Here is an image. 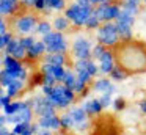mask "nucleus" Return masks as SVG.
<instances>
[{"mask_svg": "<svg viewBox=\"0 0 146 135\" xmlns=\"http://www.w3.org/2000/svg\"><path fill=\"white\" fill-rule=\"evenodd\" d=\"M58 135H66V134H58Z\"/></svg>", "mask_w": 146, "mask_h": 135, "instance_id": "nucleus-54", "label": "nucleus"}, {"mask_svg": "<svg viewBox=\"0 0 146 135\" xmlns=\"http://www.w3.org/2000/svg\"><path fill=\"white\" fill-rule=\"evenodd\" d=\"M68 8L66 0H52L50 2V9L52 11H64Z\"/></svg>", "mask_w": 146, "mask_h": 135, "instance_id": "nucleus-36", "label": "nucleus"}, {"mask_svg": "<svg viewBox=\"0 0 146 135\" xmlns=\"http://www.w3.org/2000/svg\"><path fill=\"white\" fill-rule=\"evenodd\" d=\"M54 31V25L47 21H41L38 24V28H36V35H41V36H46L47 33Z\"/></svg>", "mask_w": 146, "mask_h": 135, "instance_id": "nucleus-32", "label": "nucleus"}, {"mask_svg": "<svg viewBox=\"0 0 146 135\" xmlns=\"http://www.w3.org/2000/svg\"><path fill=\"white\" fill-rule=\"evenodd\" d=\"M76 72H77V78L82 80V82H85L86 85L93 80V75L88 72V69H79V71H76Z\"/></svg>", "mask_w": 146, "mask_h": 135, "instance_id": "nucleus-34", "label": "nucleus"}, {"mask_svg": "<svg viewBox=\"0 0 146 135\" xmlns=\"http://www.w3.org/2000/svg\"><path fill=\"white\" fill-rule=\"evenodd\" d=\"M44 63H52V65H60L64 66L68 63L66 53H46Z\"/></svg>", "mask_w": 146, "mask_h": 135, "instance_id": "nucleus-22", "label": "nucleus"}, {"mask_svg": "<svg viewBox=\"0 0 146 135\" xmlns=\"http://www.w3.org/2000/svg\"><path fill=\"white\" fill-rule=\"evenodd\" d=\"M50 2L52 0H36L35 9L36 11H50Z\"/></svg>", "mask_w": 146, "mask_h": 135, "instance_id": "nucleus-37", "label": "nucleus"}, {"mask_svg": "<svg viewBox=\"0 0 146 135\" xmlns=\"http://www.w3.org/2000/svg\"><path fill=\"white\" fill-rule=\"evenodd\" d=\"M116 66V55H115V50L111 49H107L102 57L99 58V68H101V72L102 74H108L113 71V68Z\"/></svg>", "mask_w": 146, "mask_h": 135, "instance_id": "nucleus-11", "label": "nucleus"}, {"mask_svg": "<svg viewBox=\"0 0 146 135\" xmlns=\"http://www.w3.org/2000/svg\"><path fill=\"white\" fill-rule=\"evenodd\" d=\"M60 121H61V130H71V129L76 127V121H74L72 116L69 115V112L64 113V115H61Z\"/></svg>", "mask_w": 146, "mask_h": 135, "instance_id": "nucleus-27", "label": "nucleus"}, {"mask_svg": "<svg viewBox=\"0 0 146 135\" xmlns=\"http://www.w3.org/2000/svg\"><path fill=\"white\" fill-rule=\"evenodd\" d=\"M77 93L72 88H68L64 83H57L52 88V93L49 94V99L57 108H68L76 100Z\"/></svg>", "mask_w": 146, "mask_h": 135, "instance_id": "nucleus-2", "label": "nucleus"}, {"mask_svg": "<svg viewBox=\"0 0 146 135\" xmlns=\"http://www.w3.org/2000/svg\"><path fill=\"white\" fill-rule=\"evenodd\" d=\"M93 88H94V91L102 93V94H113L116 91V86L108 78H98L94 82V85H93Z\"/></svg>", "mask_w": 146, "mask_h": 135, "instance_id": "nucleus-17", "label": "nucleus"}, {"mask_svg": "<svg viewBox=\"0 0 146 135\" xmlns=\"http://www.w3.org/2000/svg\"><path fill=\"white\" fill-rule=\"evenodd\" d=\"M29 100H14V102L8 104L7 107L3 108V113L5 115H16V113H19L22 108H25V107H29Z\"/></svg>", "mask_w": 146, "mask_h": 135, "instance_id": "nucleus-19", "label": "nucleus"}, {"mask_svg": "<svg viewBox=\"0 0 146 135\" xmlns=\"http://www.w3.org/2000/svg\"><path fill=\"white\" fill-rule=\"evenodd\" d=\"M69 115L72 116V119L76 121V124H82V122L88 121V113L83 107H72L69 110Z\"/></svg>", "mask_w": 146, "mask_h": 135, "instance_id": "nucleus-20", "label": "nucleus"}, {"mask_svg": "<svg viewBox=\"0 0 146 135\" xmlns=\"http://www.w3.org/2000/svg\"><path fill=\"white\" fill-rule=\"evenodd\" d=\"M30 107L33 108V113L38 116H49V115H57V107L50 102L47 96H35L29 100Z\"/></svg>", "mask_w": 146, "mask_h": 135, "instance_id": "nucleus-6", "label": "nucleus"}, {"mask_svg": "<svg viewBox=\"0 0 146 135\" xmlns=\"http://www.w3.org/2000/svg\"><path fill=\"white\" fill-rule=\"evenodd\" d=\"M76 82H77V72L68 69V72H66V75H64V78H63V82H61V83H64L68 88H72V90H74Z\"/></svg>", "mask_w": 146, "mask_h": 135, "instance_id": "nucleus-31", "label": "nucleus"}, {"mask_svg": "<svg viewBox=\"0 0 146 135\" xmlns=\"http://www.w3.org/2000/svg\"><path fill=\"white\" fill-rule=\"evenodd\" d=\"M41 41L47 47V53H66L69 50L68 41L61 31H57V30L50 31L46 36H42Z\"/></svg>", "mask_w": 146, "mask_h": 135, "instance_id": "nucleus-5", "label": "nucleus"}, {"mask_svg": "<svg viewBox=\"0 0 146 135\" xmlns=\"http://www.w3.org/2000/svg\"><path fill=\"white\" fill-rule=\"evenodd\" d=\"M140 112L146 115V99H143L141 102H140Z\"/></svg>", "mask_w": 146, "mask_h": 135, "instance_id": "nucleus-50", "label": "nucleus"}, {"mask_svg": "<svg viewBox=\"0 0 146 135\" xmlns=\"http://www.w3.org/2000/svg\"><path fill=\"white\" fill-rule=\"evenodd\" d=\"M54 30H57V31H66L68 28H69V25H71V21L66 17V16H57V17L54 19Z\"/></svg>", "mask_w": 146, "mask_h": 135, "instance_id": "nucleus-23", "label": "nucleus"}, {"mask_svg": "<svg viewBox=\"0 0 146 135\" xmlns=\"http://www.w3.org/2000/svg\"><path fill=\"white\" fill-rule=\"evenodd\" d=\"M101 19L98 17V14H96V11L91 13V16L88 17V21H86V25L85 28H88V30H98L99 27H101Z\"/></svg>", "mask_w": 146, "mask_h": 135, "instance_id": "nucleus-30", "label": "nucleus"}, {"mask_svg": "<svg viewBox=\"0 0 146 135\" xmlns=\"http://www.w3.org/2000/svg\"><path fill=\"white\" fill-rule=\"evenodd\" d=\"M38 122L46 130H61V121H60V116H57V115L39 116Z\"/></svg>", "mask_w": 146, "mask_h": 135, "instance_id": "nucleus-15", "label": "nucleus"}, {"mask_svg": "<svg viewBox=\"0 0 146 135\" xmlns=\"http://www.w3.org/2000/svg\"><path fill=\"white\" fill-rule=\"evenodd\" d=\"M3 52H5V55H11L16 60H21V61L27 58V49L21 44L19 38H13V41L8 44L7 49H5Z\"/></svg>", "mask_w": 146, "mask_h": 135, "instance_id": "nucleus-12", "label": "nucleus"}, {"mask_svg": "<svg viewBox=\"0 0 146 135\" xmlns=\"http://www.w3.org/2000/svg\"><path fill=\"white\" fill-rule=\"evenodd\" d=\"M22 90H24V80L16 78L13 83H10L7 88H5V93H7L10 97H16V96H19V94H21V91H22Z\"/></svg>", "mask_w": 146, "mask_h": 135, "instance_id": "nucleus-21", "label": "nucleus"}, {"mask_svg": "<svg viewBox=\"0 0 146 135\" xmlns=\"http://www.w3.org/2000/svg\"><path fill=\"white\" fill-rule=\"evenodd\" d=\"M116 49L118 50H115V55L118 65L127 72L141 71L146 68V47L133 44L132 41H123V44H119Z\"/></svg>", "mask_w": 146, "mask_h": 135, "instance_id": "nucleus-1", "label": "nucleus"}, {"mask_svg": "<svg viewBox=\"0 0 146 135\" xmlns=\"http://www.w3.org/2000/svg\"><path fill=\"white\" fill-rule=\"evenodd\" d=\"M8 104H11V97L7 93H2V96H0V105H2V108H5Z\"/></svg>", "mask_w": 146, "mask_h": 135, "instance_id": "nucleus-44", "label": "nucleus"}, {"mask_svg": "<svg viewBox=\"0 0 146 135\" xmlns=\"http://www.w3.org/2000/svg\"><path fill=\"white\" fill-rule=\"evenodd\" d=\"M11 132L7 129V126H0V135H10Z\"/></svg>", "mask_w": 146, "mask_h": 135, "instance_id": "nucleus-49", "label": "nucleus"}, {"mask_svg": "<svg viewBox=\"0 0 146 135\" xmlns=\"http://www.w3.org/2000/svg\"><path fill=\"white\" fill-rule=\"evenodd\" d=\"M113 108H115V112L124 110L126 108V99H124V97H116V99H113Z\"/></svg>", "mask_w": 146, "mask_h": 135, "instance_id": "nucleus-40", "label": "nucleus"}, {"mask_svg": "<svg viewBox=\"0 0 146 135\" xmlns=\"http://www.w3.org/2000/svg\"><path fill=\"white\" fill-rule=\"evenodd\" d=\"M16 80V78L13 77V75L10 74L8 71H5V69H2V72H0V83H2V86L7 88L10 83H13V82Z\"/></svg>", "mask_w": 146, "mask_h": 135, "instance_id": "nucleus-33", "label": "nucleus"}, {"mask_svg": "<svg viewBox=\"0 0 146 135\" xmlns=\"http://www.w3.org/2000/svg\"><path fill=\"white\" fill-rule=\"evenodd\" d=\"M99 100H101V104H102V107H104V108H108L110 105H113L111 94H102V96L99 97Z\"/></svg>", "mask_w": 146, "mask_h": 135, "instance_id": "nucleus-41", "label": "nucleus"}, {"mask_svg": "<svg viewBox=\"0 0 146 135\" xmlns=\"http://www.w3.org/2000/svg\"><path fill=\"white\" fill-rule=\"evenodd\" d=\"M11 132L16 135H35L32 129V122H19V124L14 126Z\"/></svg>", "mask_w": 146, "mask_h": 135, "instance_id": "nucleus-24", "label": "nucleus"}, {"mask_svg": "<svg viewBox=\"0 0 146 135\" xmlns=\"http://www.w3.org/2000/svg\"><path fill=\"white\" fill-rule=\"evenodd\" d=\"M10 135H16V134H13V132H11V134H10Z\"/></svg>", "mask_w": 146, "mask_h": 135, "instance_id": "nucleus-53", "label": "nucleus"}, {"mask_svg": "<svg viewBox=\"0 0 146 135\" xmlns=\"http://www.w3.org/2000/svg\"><path fill=\"white\" fill-rule=\"evenodd\" d=\"M2 66H3L5 71H8L14 78L25 80V78L29 77V74H27L24 65L21 63V60H16L11 55H3V58H2Z\"/></svg>", "mask_w": 146, "mask_h": 135, "instance_id": "nucleus-8", "label": "nucleus"}, {"mask_svg": "<svg viewBox=\"0 0 146 135\" xmlns=\"http://www.w3.org/2000/svg\"><path fill=\"white\" fill-rule=\"evenodd\" d=\"M38 19H36V16L33 14H21L16 17V21H14V28H16L17 33L21 35H35L36 33V28H38Z\"/></svg>", "mask_w": 146, "mask_h": 135, "instance_id": "nucleus-7", "label": "nucleus"}, {"mask_svg": "<svg viewBox=\"0 0 146 135\" xmlns=\"http://www.w3.org/2000/svg\"><path fill=\"white\" fill-rule=\"evenodd\" d=\"M140 3H141V0H127V2H123V8L127 9V11H130L133 16L137 14V13L140 11Z\"/></svg>", "mask_w": 146, "mask_h": 135, "instance_id": "nucleus-29", "label": "nucleus"}, {"mask_svg": "<svg viewBox=\"0 0 146 135\" xmlns=\"http://www.w3.org/2000/svg\"><path fill=\"white\" fill-rule=\"evenodd\" d=\"M85 90H86V83H85V82H82V80H79V78H77L76 86H74V91H76L77 94H82Z\"/></svg>", "mask_w": 146, "mask_h": 135, "instance_id": "nucleus-43", "label": "nucleus"}, {"mask_svg": "<svg viewBox=\"0 0 146 135\" xmlns=\"http://www.w3.org/2000/svg\"><path fill=\"white\" fill-rule=\"evenodd\" d=\"M93 11H94V6H80L79 3L74 2L72 5H69L64 9V16L76 27H85L86 21H88V17L91 16Z\"/></svg>", "mask_w": 146, "mask_h": 135, "instance_id": "nucleus-4", "label": "nucleus"}, {"mask_svg": "<svg viewBox=\"0 0 146 135\" xmlns=\"http://www.w3.org/2000/svg\"><path fill=\"white\" fill-rule=\"evenodd\" d=\"M121 9L123 6L118 3H105V5H98L94 11L102 22H111L118 19V16L121 14Z\"/></svg>", "mask_w": 146, "mask_h": 135, "instance_id": "nucleus-9", "label": "nucleus"}, {"mask_svg": "<svg viewBox=\"0 0 146 135\" xmlns=\"http://www.w3.org/2000/svg\"><path fill=\"white\" fill-rule=\"evenodd\" d=\"M91 3L94 6H98V5H105V3H110V0H91Z\"/></svg>", "mask_w": 146, "mask_h": 135, "instance_id": "nucleus-48", "label": "nucleus"}, {"mask_svg": "<svg viewBox=\"0 0 146 135\" xmlns=\"http://www.w3.org/2000/svg\"><path fill=\"white\" fill-rule=\"evenodd\" d=\"M116 22H119V24H127V25H133V22H135V16L132 14L130 11H127V9H121V14L118 16Z\"/></svg>", "mask_w": 146, "mask_h": 135, "instance_id": "nucleus-26", "label": "nucleus"}, {"mask_svg": "<svg viewBox=\"0 0 146 135\" xmlns=\"http://www.w3.org/2000/svg\"><path fill=\"white\" fill-rule=\"evenodd\" d=\"M38 135H54V134H52V130H46V129H42V132L38 134Z\"/></svg>", "mask_w": 146, "mask_h": 135, "instance_id": "nucleus-52", "label": "nucleus"}, {"mask_svg": "<svg viewBox=\"0 0 146 135\" xmlns=\"http://www.w3.org/2000/svg\"><path fill=\"white\" fill-rule=\"evenodd\" d=\"M13 38L14 36L11 33H5V35H2V36H0V47H2V50L7 49V46L11 43V41H13Z\"/></svg>", "mask_w": 146, "mask_h": 135, "instance_id": "nucleus-39", "label": "nucleus"}, {"mask_svg": "<svg viewBox=\"0 0 146 135\" xmlns=\"http://www.w3.org/2000/svg\"><path fill=\"white\" fill-rule=\"evenodd\" d=\"M0 126H7V115L5 113L0 116Z\"/></svg>", "mask_w": 146, "mask_h": 135, "instance_id": "nucleus-51", "label": "nucleus"}, {"mask_svg": "<svg viewBox=\"0 0 146 135\" xmlns=\"http://www.w3.org/2000/svg\"><path fill=\"white\" fill-rule=\"evenodd\" d=\"M44 53H47V47H46V44L42 43V41H36V44L33 47H30L29 50H27V58L29 61H35V60H38L39 57H42Z\"/></svg>", "mask_w": 146, "mask_h": 135, "instance_id": "nucleus-16", "label": "nucleus"}, {"mask_svg": "<svg viewBox=\"0 0 146 135\" xmlns=\"http://www.w3.org/2000/svg\"><path fill=\"white\" fill-rule=\"evenodd\" d=\"M123 2H127V0H123Z\"/></svg>", "mask_w": 146, "mask_h": 135, "instance_id": "nucleus-56", "label": "nucleus"}, {"mask_svg": "<svg viewBox=\"0 0 146 135\" xmlns=\"http://www.w3.org/2000/svg\"><path fill=\"white\" fill-rule=\"evenodd\" d=\"M19 39H21V44H22V46L25 47L27 50H29L30 47H33V46L36 44V38L33 36V35H30V36H21Z\"/></svg>", "mask_w": 146, "mask_h": 135, "instance_id": "nucleus-35", "label": "nucleus"}, {"mask_svg": "<svg viewBox=\"0 0 146 135\" xmlns=\"http://www.w3.org/2000/svg\"><path fill=\"white\" fill-rule=\"evenodd\" d=\"M88 72L90 74L93 75V77H96V75L99 74V72H101V68H99V65H96L94 61H93V60H90V63H88Z\"/></svg>", "mask_w": 146, "mask_h": 135, "instance_id": "nucleus-42", "label": "nucleus"}, {"mask_svg": "<svg viewBox=\"0 0 146 135\" xmlns=\"http://www.w3.org/2000/svg\"><path fill=\"white\" fill-rule=\"evenodd\" d=\"M21 8H24L21 0H0V13H2V16L17 14Z\"/></svg>", "mask_w": 146, "mask_h": 135, "instance_id": "nucleus-14", "label": "nucleus"}, {"mask_svg": "<svg viewBox=\"0 0 146 135\" xmlns=\"http://www.w3.org/2000/svg\"><path fill=\"white\" fill-rule=\"evenodd\" d=\"M143 2H145V5H146V0H143Z\"/></svg>", "mask_w": 146, "mask_h": 135, "instance_id": "nucleus-55", "label": "nucleus"}, {"mask_svg": "<svg viewBox=\"0 0 146 135\" xmlns=\"http://www.w3.org/2000/svg\"><path fill=\"white\" fill-rule=\"evenodd\" d=\"M41 72H44V74H50L55 77V80L58 82V83H61L64 78V75H66L68 69L64 68V66H60V65H52V63H42V68H41Z\"/></svg>", "mask_w": 146, "mask_h": 135, "instance_id": "nucleus-13", "label": "nucleus"}, {"mask_svg": "<svg viewBox=\"0 0 146 135\" xmlns=\"http://www.w3.org/2000/svg\"><path fill=\"white\" fill-rule=\"evenodd\" d=\"M0 31H2V35L8 33L7 31V21H5L3 17H2V21H0Z\"/></svg>", "mask_w": 146, "mask_h": 135, "instance_id": "nucleus-46", "label": "nucleus"}, {"mask_svg": "<svg viewBox=\"0 0 146 135\" xmlns=\"http://www.w3.org/2000/svg\"><path fill=\"white\" fill-rule=\"evenodd\" d=\"M107 50V47L104 46V44H101V43H98L96 46H93V58L94 60H99L102 57V53Z\"/></svg>", "mask_w": 146, "mask_h": 135, "instance_id": "nucleus-38", "label": "nucleus"}, {"mask_svg": "<svg viewBox=\"0 0 146 135\" xmlns=\"http://www.w3.org/2000/svg\"><path fill=\"white\" fill-rule=\"evenodd\" d=\"M116 27H118V33L121 36V41H132V25L116 22Z\"/></svg>", "mask_w": 146, "mask_h": 135, "instance_id": "nucleus-25", "label": "nucleus"}, {"mask_svg": "<svg viewBox=\"0 0 146 135\" xmlns=\"http://www.w3.org/2000/svg\"><path fill=\"white\" fill-rule=\"evenodd\" d=\"M76 3H79L80 6H94L91 3V0H76Z\"/></svg>", "mask_w": 146, "mask_h": 135, "instance_id": "nucleus-47", "label": "nucleus"}, {"mask_svg": "<svg viewBox=\"0 0 146 135\" xmlns=\"http://www.w3.org/2000/svg\"><path fill=\"white\" fill-rule=\"evenodd\" d=\"M110 77L113 78V80H116V82H121V80H124V78L127 77V71L124 68H121L119 65H116L113 68V71L110 72Z\"/></svg>", "mask_w": 146, "mask_h": 135, "instance_id": "nucleus-28", "label": "nucleus"}, {"mask_svg": "<svg viewBox=\"0 0 146 135\" xmlns=\"http://www.w3.org/2000/svg\"><path fill=\"white\" fill-rule=\"evenodd\" d=\"M82 107L86 110L88 116H99V115H101V112L104 110V107H102V104H101V100H99V97L86 100V102L83 104Z\"/></svg>", "mask_w": 146, "mask_h": 135, "instance_id": "nucleus-18", "label": "nucleus"}, {"mask_svg": "<svg viewBox=\"0 0 146 135\" xmlns=\"http://www.w3.org/2000/svg\"><path fill=\"white\" fill-rule=\"evenodd\" d=\"M96 38L105 47H116L121 41V36L118 33V27L113 22H105L96 30Z\"/></svg>", "mask_w": 146, "mask_h": 135, "instance_id": "nucleus-3", "label": "nucleus"}, {"mask_svg": "<svg viewBox=\"0 0 146 135\" xmlns=\"http://www.w3.org/2000/svg\"><path fill=\"white\" fill-rule=\"evenodd\" d=\"M24 8H35L36 5V0H21Z\"/></svg>", "mask_w": 146, "mask_h": 135, "instance_id": "nucleus-45", "label": "nucleus"}, {"mask_svg": "<svg viewBox=\"0 0 146 135\" xmlns=\"http://www.w3.org/2000/svg\"><path fill=\"white\" fill-rule=\"evenodd\" d=\"M72 53L77 60H88L93 58V46L86 38L77 36L72 43Z\"/></svg>", "mask_w": 146, "mask_h": 135, "instance_id": "nucleus-10", "label": "nucleus"}]
</instances>
